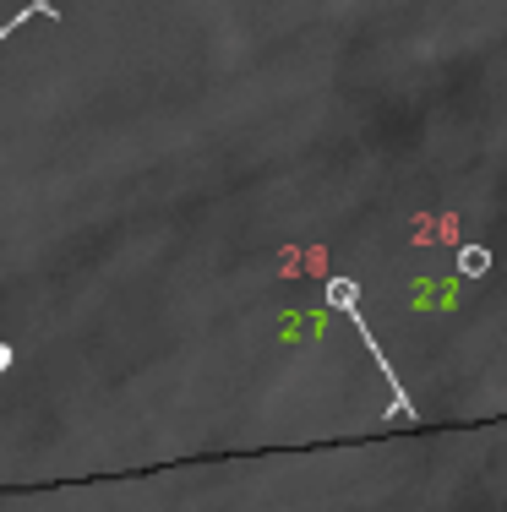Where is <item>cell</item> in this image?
<instances>
[{"label":"cell","mask_w":507,"mask_h":512,"mask_svg":"<svg viewBox=\"0 0 507 512\" xmlns=\"http://www.w3.org/2000/svg\"><path fill=\"white\" fill-rule=\"evenodd\" d=\"M328 306H338V311H355L360 306V289H355V278H328Z\"/></svg>","instance_id":"obj_1"},{"label":"cell","mask_w":507,"mask_h":512,"mask_svg":"<svg viewBox=\"0 0 507 512\" xmlns=\"http://www.w3.org/2000/svg\"><path fill=\"white\" fill-rule=\"evenodd\" d=\"M6 365H11V344H0V371H6Z\"/></svg>","instance_id":"obj_4"},{"label":"cell","mask_w":507,"mask_h":512,"mask_svg":"<svg viewBox=\"0 0 507 512\" xmlns=\"http://www.w3.org/2000/svg\"><path fill=\"white\" fill-rule=\"evenodd\" d=\"M50 11H55V0H33V6H22V11H17V17H11V22H6V28H0V44H6V39H11V33H17V28H22V22H33V17H50Z\"/></svg>","instance_id":"obj_2"},{"label":"cell","mask_w":507,"mask_h":512,"mask_svg":"<svg viewBox=\"0 0 507 512\" xmlns=\"http://www.w3.org/2000/svg\"><path fill=\"white\" fill-rule=\"evenodd\" d=\"M458 267H464V273H486V267H491V251L486 246H464V251H458Z\"/></svg>","instance_id":"obj_3"}]
</instances>
